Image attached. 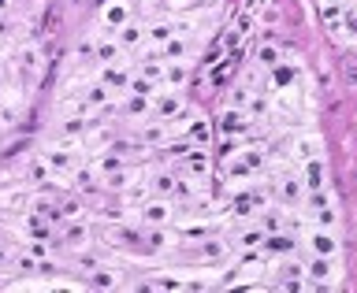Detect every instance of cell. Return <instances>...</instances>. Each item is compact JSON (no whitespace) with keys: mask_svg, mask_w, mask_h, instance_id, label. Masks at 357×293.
<instances>
[{"mask_svg":"<svg viewBox=\"0 0 357 293\" xmlns=\"http://www.w3.org/2000/svg\"><path fill=\"white\" fill-rule=\"evenodd\" d=\"M11 267H15V271H33V267H38V260L26 253V256H15V264H11Z\"/></svg>","mask_w":357,"mask_h":293,"instance_id":"obj_46","label":"cell"},{"mask_svg":"<svg viewBox=\"0 0 357 293\" xmlns=\"http://www.w3.org/2000/svg\"><path fill=\"white\" fill-rule=\"evenodd\" d=\"M186 111V100L178 89H160L153 100V119H160V122H175L178 116Z\"/></svg>","mask_w":357,"mask_h":293,"instance_id":"obj_10","label":"cell"},{"mask_svg":"<svg viewBox=\"0 0 357 293\" xmlns=\"http://www.w3.org/2000/svg\"><path fill=\"white\" fill-rule=\"evenodd\" d=\"M301 241H305V249L312 256H335V260H339V253H342L339 230H331V227H312L309 223V230L301 234Z\"/></svg>","mask_w":357,"mask_h":293,"instance_id":"obj_3","label":"cell"},{"mask_svg":"<svg viewBox=\"0 0 357 293\" xmlns=\"http://www.w3.org/2000/svg\"><path fill=\"white\" fill-rule=\"evenodd\" d=\"M119 116H127V119H153V97L123 93L119 97Z\"/></svg>","mask_w":357,"mask_h":293,"instance_id":"obj_21","label":"cell"},{"mask_svg":"<svg viewBox=\"0 0 357 293\" xmlns=\"http://www.w3.org/2000/svg\"><path fill=\"white\" fill-rule=\"evenodd\" d=\"M89 119H93V116H63L60 122H56V134H60V138H82L86 127H89Z\"/></svg>","mask_w":357,"mask_h":293,"instance_id":"obj_34","label":"cell"},{"mask_svg":"<svg viewBox=\"0 0 357 293\" xmlns=\"http://www.w3.org/2000/svg\"><path fill=\"white\" fill-rule=\"evenodd\" d=\"M250 175H257V171L242 160V152H238V160H227V178L231 182H250Z\"/></svg>","mask_w":357,"mask_h":293,"instance_id":"obj_39","label":"cell"},{"mask_svg":"<svg viewBox=\"0 0 357 293\" xmlns=\"http://www.w3.org/2000/svg\"><path fill=\"white\" fill-rule=\"evenodd\" d=\"M97 22H100V30H108V33L123 30L127 22H134L130 0H105V4H100V11H97Z\"/></svg>","mask_w":357,"mask_h":293,"instance_id":"obj_7","label":"cell"},{"mask_svg":"<svg viewBox=\"0 0 357 293\" xmlns=\"http://www.w3.org/2000/svg\"><path fill=\"white\" fill-rule=\"evenodd\" d=\"M15 67L22 74H38L41 71V49L38 45H19L15 49Z\"/></svg>","mask_w":357,"mask_h":293,"instance_id":"obj_32","label":"cell"},{"mask_svg":"<svg viewBox=\"0 0 357 293\" xmlns=\"http://www.w3.org/2000/svg\"><path fill=\"white\" fill-rule=\"evenodd\" d=\"M116 138H119V134H116V122H112V119H89V127L82 134V149H89V156L108 152Z\"/></svg>","mask_w":357,"mask_h":293,"instance_id":"obj_4","label":"cell"},{"mask_svg":"<svg viewBox=\"0 0 357 293\" xmlns=\"http://www.w3.org/2000/svg\"><path fill=\"white\" fill-rule=\"evenodd\" d=\"M250 127H253V119L245 116L242 108L227 104V111L220 116V134H223V138H242V134H250Z\"/></svg>","mask_w":357,"mask_h":293,"instance_id":"obj_19","label":"cell"},{"mask_svg":"<svg viewBox=\"0 0 357 293\" xmlns=\"http://www.w3.org/2000/svg\"><path fill=\"white\" fill-rule=\"evenodd\" d=\"M175 33H190L186 22L178 19H156V22H145V49H160L164 41H172Z\"/></svg>","mask_w":357,"mask_h":293,"instance_id":"obj_9","label":"cell"},{"mask_svg":"<svg viewBox=\"0 0 357 293\" xmlns=\"http://www.w3.org/2000/svg\"><path fill=\"white\" fill-rule=\"evenodd\" d=\"M301 212H305V219L312 223V227L339 230V205H335V197L328 193V189H312V193H305Z\"/></svg>","mask_w":357,"mask_h":293,"instance_id":"obj_1","label":"cell"},{"mask_svg":"<svg viewBox=\"0 0 357 293\" xmlns=\"http://www.w3.org/2000/svg\"><path fill=\"white\" fill-rule=\"evenodd\" d=\"M149 193L156 197H175V186H178V167H164V171H153L149 178Z\"/></svg>","mask_w":357,"mask_h":293,"instance_id":"obj_24","label":"cell"},{"mask_svg":"<svg viewBox=\"0 0 357 293\" xmlns=\"http://www.w3.org/2000/svg\"><path fill=\"white\" fill-rule=\"evenodd\" d=\"M268 111H272V104H268V93H253L250 104H245V116H250L253 122H261Z\"/></svg>","mask_w":357,"mask_h":293,"instance_id":"obj_38","label":"cell"},{"mask_svg":"<svg viewBox=\"0 0 357 293\" xmlns=\"http://www.w3.org/2000/svg\"><path fill=\"white\" fill-rule=\"evenodd\" d=\"M56 241H60L63 249H71V253L86 249V245H89V223H86V219H71V223H63L60 234H56Z\"/></svg>","mask_w":357,"mask_h":293,"instance_id":"obj_15","label":"cell"},{"mask_svg":"<svg viewBox=\"0 0 357 293\" xmlns=\"http://www.w3.org/2000/svg\"><path fill=\"white\" fill-rule=\"evenodd\" d=\"M11 8H15V0H0V15H8Z\"/></svg>","mask_w":357,"mask_h":293,"instance_id":"obj_47","label":"cell"},{"mask_svg":"<svg viewBox=\"0 0 357 293\" xmlns=\"http://www.w3.org/2000/svg\"><path fill=\"white\" fill-rule=\"evenodd\" d=\"M335 33H339V38H350V41H357V8H354V4L346 8V15H342L339 26H335Z\"/></svg>","mask_w":357,"mask_h":293,"instance_id":"obj_41","label":"cell"},{"mask_svg":"<svg viewBox=\"0 0 357 293\" xmlns=\"http://www.w3.org/2000/svg\"><path fill=\"white\" fill-rule=\"evenodd\" d=\"M112 38L119 41V49H123V52H134V49H142V45H145V22H138V19H134V22H127L123 30H116V33H112Z\"/></svg>","mask_w":357,"mask_h":293,"instance_id":"obj_25","label":"cell"},{"mask_svg":"<svg viewBox=\"0 0 357 293\" xmlns=\"http://www.w3.org/2000/svg\"><path fill=\"white\" fill-rule=\"evenodd\" d=\"M82 97H86V108H89V111H100V108H108V104H112V89H108L105 82L86 86V89H82Z\"/></svg>","mask_w":357,"mask_h":293,"instance_id":"obj_33","label":"cell"},{"mask_svg":"<svg viewBox=\"0 0 357 293\" xmlns=\"http://www.w3.org/2000/svg\"><path fill=\"white\" fill-rule=\"evenodd\" d=\"M15 264V249H11L8 241H0V271H4V267H11Z\"/></svg>","mask_w":357,"mask_h":293,"instance_id":"obj_45","label":"cell"},{"mask_svg":"<svg viewBox=\"0 0 357 293\" xmlns=\"http://www.w3.org/2000/svg\"><path fill=\"white\" fill-rule=\"evenodd\" d=\"M264 238H268V234H264V227H261V223H257V219H250V223H242V227L238 230H234L231 234V249H261V245H264Z\"/></svg>","mask_w":357,"mask_h":293,"instance_id":"obj_16","label":"cell"},{"mask_svg":"<svg viewBox=\"0 0 357 293\" xmlns=\"http://www.w3.org/2000/svg\"><path fill=\"white\" fill-rule=\"evenodd\" d=\"M138 149H160V145L172 141V122H160V119H145L142 130H138Z\"/></svg>","mask_w":357,"mask_h":293,"instance_id":"obj_12","label":"cell"},{"mask_svg":"<svg viewBox=\"0 0 357 293\" xmlns=\"http://www.w3.org/2000/svg\"><path fill=\"white\" fill-rule=\"evenodd\" d=\"M234 249H231V241L227 238H216V234H205V238L197 241V256L205 264H220V260H227Z\"/></svg>","mask_w":357,"mask_h":293,"instance_id":"obj_20","label":"cell"},{"mask_svg":"<svg viewBox=\"0 0 357 293\" xmlns=\"http://www.w3.org/2000/svg\"><path fill=\"white\" fill-rule=\"evenodd\" d=\"M0 286H4V283H0Z\"/></svg>","mask_w":357,"mask_h":293,"instance_id":"obj_49","label":"cell"},{"mask_svg":"<svg viewBox=\"0 0 357 293\" xmlns=\"http://www.w3.org/2000/svg\"><path fill=\"white\" fill-rule=\"evenodd\" d=\"M8 56V33H0V60Z\"/></svg>","mask_w":357,"mask_h":293,"instance_id":"obj_48","label":"cell"},{"mask_svg":"<svg viewBox=\"0 0 357 293\" xmlns=\"http://www.w3.org/2000/svg\"><path fill=\"white\" fill-rule=\"evenodd\" d=\"M298 175H301V182H305V193L328 189V160H324V156H312V160L298 164Z\"/></svg>","mask_w":357,"mask_h":293,"instance_id":"obj_14","label":"cell"},{"mask_svg":"<svg viewBox=\"0 0 357 293\" xmlns=\"http://www.w3.org/2000/svg\"><path fill=\"white\" fill-rule=\"evenodd\" d=\"M279 22H283V8L275 0H257V26L264 33H272V30H279Z\"/></svg>","mask_w":357,"mask_h":293,"instance_id":"obj_26","label":"cell"},{"mask_svg":"<svg viewBox=\"0 0 357 293\" xmlns=\"http://www.w3.org/2000/svg\"><path fill=\"white\" fill-rule=\"evenodd\" d=\"M190 82V63H167L164 67V89H178L183 93V86Z\"/></svg>","mask_w":357,"mask_h":293,"instance_id":"obj_36","label":"cell"},{"mask_svg":"<svg viewBox=\"0 0 357 293\" xmlns=\"http://www.w3.org/2000/svg\"><path fill=\"white\" fill-rule=\"evenodd\" d=\"M134 219H138V227H172L175 223V197L149 193L138 208H134Z\"/></svg>","mask_w":357,"mask_h":293,"instance_id":"obj_2","label":"cell"},{"mask_svg":"<svg viewBox=\"0 0 357 293\" xmlns=\"http://www.w3.org/2000/svg\"><path fill=\"white\" fill-rule=\"evenodd\" d=\"M52 178V167L45 164V156L38 152V156H30L26 164H22V182H26L30 189H38V186H45Z\"/></svg>","mask_w":357,"mask_h":293,"instance_id":"obj_23","label":"cell"},{"mask_svg":"<svg viewBox=\"0 0 357 293\" xmlns=\"http://www.w3.org/2000/svg\"><path fill=\"white\" fill-rule=\"evenodd\" d=\"M253 219L264 227V234H279V230H287V208H283V205H275V208H261Z\"/></svg>","mask_w":357,"mask_h":293,"instance_id":"obj_30","label":"cell"},{"mask_svg":"<svg viewBox=\"0 0 357 293\" xmlns=\"http://www.w3.org/2000/svg\"><path fill=\"white\" fill-rule=\"evenodd\" d=\"M250 97H253V89H245V86H238V82H234V89H231V100H227V104L245 111V104H250Z\"/></svg>","mask_w":357,"mask_h":293,"instance_id":"obj_42","label":"cell"},{"mask_svg":"<svg viewBox=\"0 0 357 293\" xmlns=\"http://www.w3.org/2000/svg\"><path fill=\"white\" fill-rule=\"evenodd\" d=\"M194 38H190V33H175L172 41H164L160 45V56L167 63H190V56H194Z\"/></svg>","mask_w":357,"mask_h":293,"instance_id":"obj_17","label":"cell"},{"mask_svg":"<svg viewBox=\"0 0 357 293\" xmlns=\"http://www.w3.org/2000/svg\"><path fill=\"white\" fill-rule=\"evenodd\" d=\"M164 67H167V60L160 56V49H156V52H149V49H145L142 63H138V74H145L149 82H156V86H160V82H164Z\"/></svg>","mask_w":357,"mask_h":293,"instance_id":"obj_28","label":"cell"},{"mask_svg":"<svg viewBox=\"0 0 357 293\" xmlns=\"http://www.w3.org/2000/svg\"><path fill=\"white\" fill-rule=\"evenodd\" d=\"M253 63L257 67H264V71H275L279 63H283V49L275 45L272 33H264V41L257 45V52H253Z\"/></svg>","mask_w":357,"mask_h":293,"instance_id":"obj_22","label":"cell"},{"mask_svg":"<svg viewBox=\"0 0 357 293\" xmlns=\"http://www.w3.org/2000/svg\"><path fill=\"white\" fill-rule=\"evenodd\" d=\"M301 278H305V264H298V260L279 264V283H301Z\"/></svg>","mask_w":357,"mask_h":293,"instance_id":"obj_40","label":"cell"},{"mask_svg":"<svg viewBox=\"0 0 357 293\" xmlns=\"http://www.w3.org/2000/svg\"><path fill=\"white\" fill-rule=\"evenodd\" d=\"M86 286L89 290H119L123 286V271L119 267H108V264H97L86 271Z\"/></svg>","mask_w":357,"mask_h":293,"instance_id":"obj_18","label":"cell"},{"mask_svg":"<svg viewBox=\"0 0 357 293\" xmlns=\"http://www.w3.org/2000/svg\"><path fill=\"white\" fill-rule=\"evenodd\" d=\"M290 156H294L298 164L312 160V156H324V141H320V134H305V138H298V141H294V149H290Z\"/></svg>","mask_w":357,"mask_h":293,"instance_id":"obj_31","label":"cell"},{"mask_svg":"<svg viewBox=\"0 0 357 293\" xmlns=\"http://www.w3.org/2000/svg\"><path fill=\"white\" fill-rule=\"evenodd\" d=\"M123 56H127V52L119 49L116 38H112V41H93V60L97 63H119Z\"/></svg>","mask_w":357,"mask_h":293,"instance_id":"obj_37","label":"cell"},{"mask_svg":"<svg viewBox=\"0 0 357 293\" xmlns=\"http://www.w3.org/2000/svg\"><path fill=\"white\" fill-rule=\"evenodd\" d=\"M335 275H339V260H335V256H312V253H309V260H305V278H309L312 290H328V286H335Z\"/></svg>","mask_w":357,"mask_h":293,"instance_id":"obj_5","label":"cell"},{"mask_svg":"<svg viewBox=\"0 0 357 293\" xmlns=\"http://www.w3.org/2000/svg\"><path fill=\"white\" fill-rule=\"evenodd\" d=\"M164 4H167V11H175V15H178V11H194V8H201L205 0H164Z\"/></svg>","mask_w":357,"mask_h":293,"instance_id":"obj_44","label":"cell"},{"mask_svg":"<svg viewBox=\"0 0 357 293\" xmlns=\"http://www.w3.org/2000/svg\"><path fill=\"white\" fill-rule=\"evenodd\" d=\"M89 167H93V175H112V171H123V167H127V156L108 149V152H97V160Z\"/></svg>","mask_w":357,"mask_h":293,"instance_id":"obj_35","label":"cell"},{"mask_svg":"<svg viewBox=\"0 0 357 293\" xmlns=\"http://www.w3.org/2000/svg\"><path fill=\"white\" fill-rule=\"evenodd\" d=\"M178 171H183L186 178H208V171H212V156H208V149H201V145H194L183 160H178Z\"/></svg>","mask_w":357,"mask_h":293,"instance_id":"obj_13","label":"cell"},{"mask_svg":"<svg viewBox=\"0 0 357 293\" xmlns=\"http://www.w3.org/2000/svg\"><path fill=\"white\" fill-rule=\"evenodd\" d=\"M75 264L82 267V271H89V267H97V264H105V260H100V253H86V249H78V253H75Z\"/></svg>","mask_w":357,"mask_h":293,"instance_id":"obj_43","label":"cell"},{"mask_svg":"<svg viewBox=\"0 0 357 293\" xmlns=\"http://www.w3.org/2000/svg\"><path fill=\"white\" fill-rule=\"evenodd\" d=\"M100 71H97V82H105L112 93H127L130 89V78H134V71L127 67V60H119V63H97Z\"/></svg>","mask_w":357,"mask_h":293,"instance_id":"obj_11","label":"cell"},{"mask_svg":"<svg viewBox=\"0 0 357 293\" xmlns=\"http://www.w3.org/2000/svg\"><path fill=\"white\" fill-rule=\"evenodd\" d=\"M301 200H305V182H301L298 171H287L275 178V205L283 208H301Z\"/></svg>","mask_w":357,"mask_h":293,"instance_id":"obj_8","label":"cell"},{"mask_svg":"<svg viewBox=\"0 0 357 293\" xmlns=\"http://www.w3.org/2000/svg\"><path fill=\"white\" fill-rule=\"evenodd\" d=\"M238 86L253 89V93H268V71H264V67H257V63H245L238 71Z\"/></svg>","mask_w":357,"mask_h":293,"instance_id":"obj_29","label":"cell"},{"mask_svg":"<svg viewBox=\"0 0 357 293\" xmlns=\"http://www.w3.org/2000/svg\"><path fill=\"white\" fill-rule=\"evenodd\" d=\"M97 178H100L97 186L105 189V193H119V197L127 193V189H130L134 182H138V178H134V175L127 171V167H123V171H112V175H97Z\"/></svg>","mask_w":357,"mask_h":293,"instance_id":"obj_27","label":"cell"},{"mask_svg":"<svg viewBox=\"0 0 357 293\" xmlns=\"http://www.w3.org/2000/svg\"><path fill=\"white\" fill-rule=\"evenodd\" d=\"M41 156H45V164L52 167V178H71V175H78V152L67 149V145H45Z\"/></svg>","mask_w":357,"mask_h":293,"instance_id":"obj_6","label":"cell"}]
</instances>
